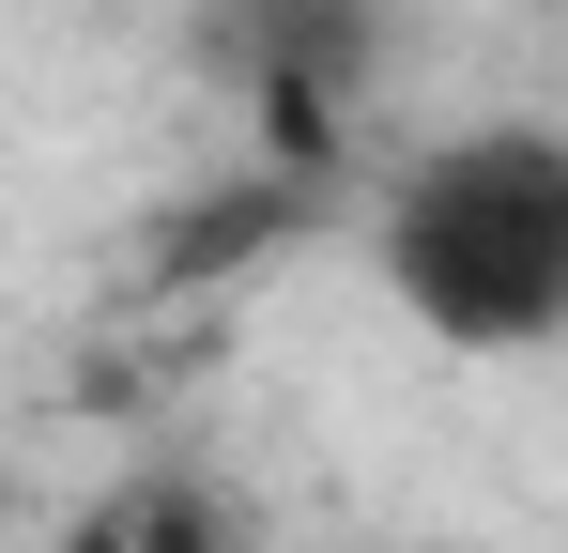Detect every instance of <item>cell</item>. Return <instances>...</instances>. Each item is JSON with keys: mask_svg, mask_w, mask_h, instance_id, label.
<instances>
[{"mask_svg": "<svg viewBox=\"0 0 568 553\" xmlns=\"http://www.w3.org/2000/svg\"><path fill=\"white\" fill-rule=\"evenodd\" d=\"M47 553H170V539H154V507H108V492H93V507L47 523Z\"/></svg>", "mask_w": 568, "mask_h": 553, "instance_id": "cell-2", "label": "cell"}, {"mask_svg": "<svg viewBox=\"0 0 568 553\" xmlns=\"http://www.w3.org/2000/svg\"><path fill=\"white\" fill-rule=\"evenodd\" d=\"M154 539H170V553H231L215 523H185V507H154Z\"/></svg>", "mask_w": 568, "mask_h": 553, "instance_id": "cell-3", "label": "cell"}, {"mask_svg": "<svg viewBox=\"0 0 568 553\" xmlns=\"http://www.w3.org/2000/svg\"><path fill=\"white\" fill-rule=\"evenodd\" d=\"M369 276L384 308L446 354H554L568 339V123H462L399 154L369 200Z\"/></svg>", "mask_w": 568, "mask_h": 553, "instance_id": "cell-1", "label": "cell"}]
</instances>
